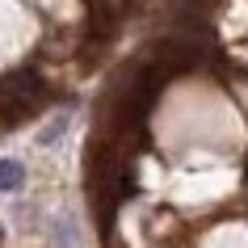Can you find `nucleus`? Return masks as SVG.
<instances>
[{
    "mask_svg": "<svg viewBox=\"0 0 248 248\" xmlns=\"http://www.w3.org/2000/svg\"><path fill=\"white\" fill-rule=\"evenodd\" d=\"M21 181H26V169H21L17 160H0V194L21 189Z\"/></svg>",
    "mask_w": 248,
    "mask_h": 248,
    "instance_id": "nucleus-1",
    "label": "nucleus"
},
{
    "mask_svg": "<svg viewBox=\"0 0 248 248\" xmlns=\"http://www.w3.org/2000/svg\"><path fill=\"white\" fill-rule=\"evenodd\" d=\"M0 235H4V232H0Z\"/></svg>",
    "mask_w": 248,
    "mask_h": 248,
    "instance_id": "nucleus-2",
    "label": "nucleus"
}]
</instances>
